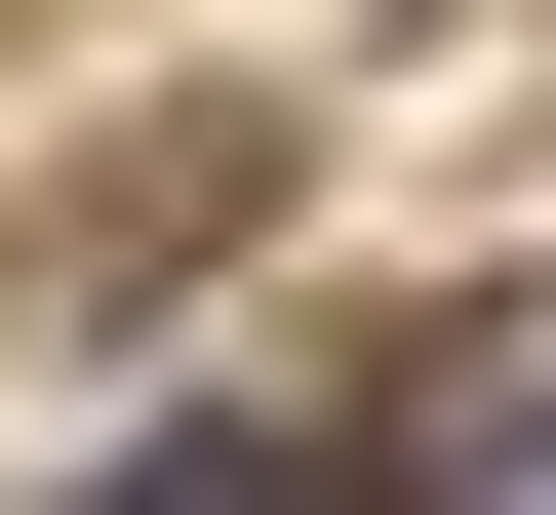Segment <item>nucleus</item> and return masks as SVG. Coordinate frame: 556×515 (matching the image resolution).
Segmentation results:
<instances>
[{
  "label": "nucleus",
  "mask_w": 556,
  "mask_h": 515,
  "mask_svg": "<svg viewBox=\"0 0 556 515\" xmlns=\"http://www.w3.org/2000/svg\"><path fill=\"white\" fill-rule=\"evenodd\" d=\"M239 239H278V119H160V159H80V239H40V278L160 318V278H239Z\"/></svg>",
  "instance_id": "obj_1"
}]
</instances>
